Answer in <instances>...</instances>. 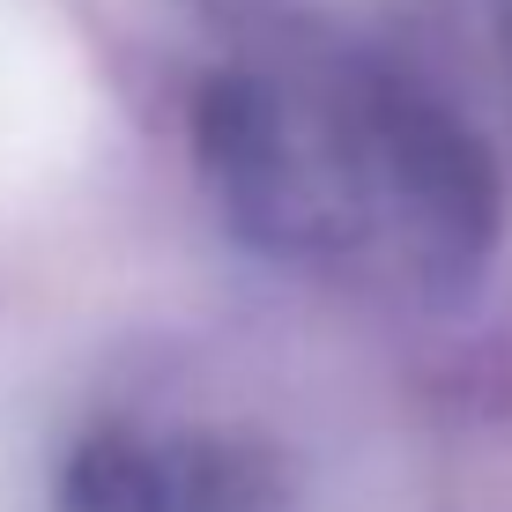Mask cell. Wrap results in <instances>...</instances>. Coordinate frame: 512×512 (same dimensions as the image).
Here are the masks:
<instances>
[{
  "label": "cell",
  "mask_w": 512,
  "mask_h": 512,
  "mask_svg": "<svg viewBox=\"0 0 512 512\" xmlns=\"http://www.w3.org/2000/svg\"><path fill=\"white\" fill-rule=\"evenodd\" d=\"M193 171L260 268L379 312H446L505 245V164L401 52L297 38L193 97Z\"/></svg>",
  "instance_id": "cell-1"
},
{
  "label": "cell",
  "mask_w": 512,
  "mask_h": 512,
  "mask_svg": "<svg viewBox=\"0 0 512 512\" xmlns=\"http://www.w3.org/2000/svg\"><path fill=\"white\" fill-rule=\"evenodd\" d=\"M490 15H498V45H505V67H512V0H490Z\"/></svg>",
  "instance_id": "cell-2"
}]
</instances>
